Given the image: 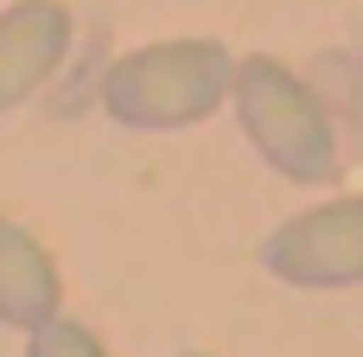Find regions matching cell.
<instances>
[{
  "mask_svg": "<svg viewBox=\"0 0 363 357\" xmlns=\"http://www.w3.org/2000/svg\"><path fill=\"white\" fill-rule=\"evenodd\" d=\"M26 357H108V345L83 326V319H45L38 332H32V345H26Z\"/></svg>",
  "mask_w": 363,
  "mask_h": 357,
  "instance_id": "8992f818",
  "label": "cell"
},
{
  "mask_svg": "<svg viewBox=\"0 0 363 357\" xmlns=\"http://www.w3.org/2000/svg\"><path fill=\"white\" fill-rule=\"evenodd\" d=\"M185 357H204V351H185Z\"/></svg>",
  "mask_w": 363,
  "mask_h": 357,
  "instance_id": "52a82bcc",
  "label": "cell"
},
{
  "mask_svg": "<svg viewBox=\"0 0 363 357\" xmlns=\"http://www.w3.org/2000/svg\"><path fill=\"white\" fill-rule=\"evenodd\" d=\"M262 268L287 287H306V294L363 287V192L357 198H325V204L287 217L262 243Z\"/></svg>",
  "mask_w": 363,
  "mask_h": 357,
  "instance_id": "3957f363",
  "label": "cell"
},
{
  "mask_svg": "<svg viewBox=\"0 0 363 357\" xmlns=\"http://www.w3.org/2000/svg\"><path fill=\"white\" fill-rule=\"evenodd\" d=\"M70 51V6L64 0H13L0 6V115L32 102Z\"/></svg>",
  "mask_w": 363,
  "mask_h": 357,
  "instance_id": "277c9868",
  "label": "cell"
},
{
  "mask_svg": "<svg viewBox=\"0 0 363 357\" xmlns=\"http://www.w3.org/2000/svg\"><path fill=\"white\" fill-rule=\"evenodd\" d=\"M64 307V275L45 256V243L32 230H19L13 217H0V326L13 332H38L45 319H57Z\"/></svg>",
  "mask_w": 363,
  "mask_h": 357,
  "instance_id": "5b68a950",
  "label": "cell"
},
{
  "mask_svg": "<svg viewBox=\"0 0 363 357\" xmlns=\"http://www.w3.org/2000/svg\"><path fill=\"white\" fill-rule=\"evenodd\" d=\"M230 102H236L249 147L281 179H294V185H332L338 179V128L300 70H287L281 57H242Z\"/></svg>",
  "mask_w": 363,
  "mask_h": 357,
  "instance_id": "7a4b0ae2",
  "label": "cell"
},
{
  "mask_svg": "<svg viewBox=\"0 0 363 357\" xmlns=\"http://www.w3.org/2000/svg\"><path fill=\"white\" fill-rule=\"evenodd\" d=\"M230 83H236V57L217 38H160V45H134L128 57L108 64L102 109L121 128L172 134V128L217 115L230 102Z\"/></svg>",
  "mask_w": 363,
  "mask_h": 357,
  "instance_id": "6da1fadb",
  "label": "cell"
}]
</instances>
